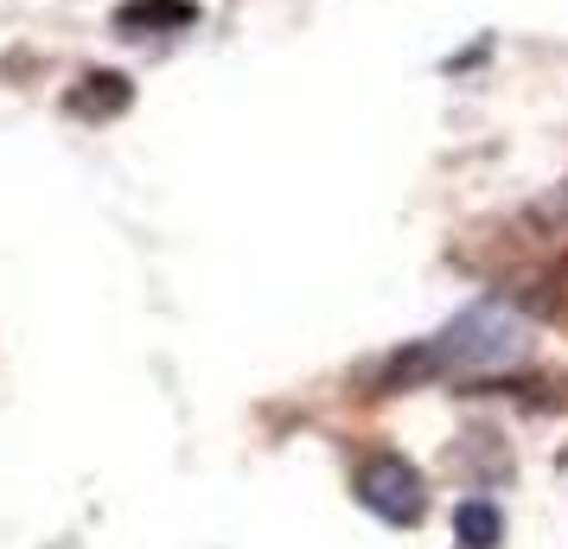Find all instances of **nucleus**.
<instances>
[{
	"label": "nucleus",
	"instance_id": "39448f33",
	"mask_svg": "<svg viewBox=\"0 0 568 549\" xmlns=\"http://www.w3.org/2000/svg\"><path fill=\"white\" fill-rule=\"evenodd\" d=\"M454 537H460L466 549H498L505 543V518H498V505H486V498L454 505Z\"/></svg>",
	"mask_w": 568,
	"mask_h": 549
},
{
	"label": "nucleus",
	"instance_id": "7ed1b4c3",
	"mask_svg": "<svg viewBox=\"0 0 568 549\" xmlns=\"http://www.w3.org/2000/svg\"><path fill=\"white\" fill-rule=\"evenodd\" d=\"M129 109H134V83L122 71H83L78 90H71V115H83V122H115Z\"/></svg>",
	"mask_w": 568,
	"mask_h": 549
},
{
	"label": "nucleus",
	"instance_id": "423d86ee",
	"mask_svg": "<svg viewBox=\"0 0 568 549\" xmlns=\"http://www.w3.org/2000/svg\"><path fill=\"white\" fill-rule=\"evenodd\" d=\"M530 307H537V314H562V307H568V250L556 256V268L542 275V294L530 301Z\"/></svg>",
	"mask_w": 568,
	"mask_h": 549
},
{
	"label": "nucleus",
	"instance_id": "f03ea898",
	"mask_svg": "<svg viewBox=\"0 0 568 549\" xmlns=\"http://www.w3.org/2000/svg\"><path fill=\"white\" fill-rule=\"evenodd\" d=\"M358 505L384 523H415L428 511V492H422V472H415L403 454H377V460H364V472H358Z\"/></svg>",
	"mask_w": 568,
	"mask_h": 549
},
{
	"label": "nucleus",
	"instance_id": "20e7f679",
	"mask_svg": "<svg viewBox=\"0 0 568 549\" xmlns=\"http://www.w3.org/2000/svg\"><path fill=\"white\" fill-rule=\"evenodd\" d=\"M115 27L122 32H185V27H199V0H129V7H115Z\"/></svg>",
	"mask_w": 568,
	"mask_h": 549
},
{
	"label": "nucleus",
	"instance_id": "f257e3e1",
	"mask_svg": "<svg viewBox=\"0 0 568 549\" xmlns=\"http://www.w3.org/2000/svg\"><path fill=\"white\" fill-rule=\"evenodd\" d=\"M422 345H428L435 377H447V370H511L530 352V326H524V314L486 301V307H466L454 326H440L435 339Z\"/></svg>",
	"mask_w": 568,
	"mask_h": 549
}]
</instances>
